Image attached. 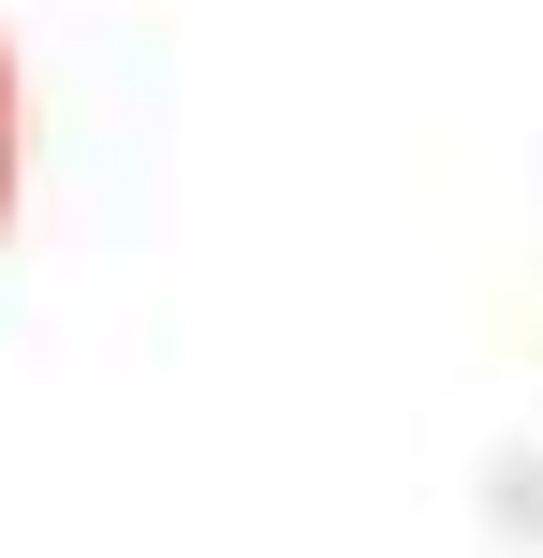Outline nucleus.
Segmentation results:
<instances>
[{
  "label": "nucleus",
  "mask_w": 543,
  "mask_h": 558,
  "mask_svg": "<svg viewBox=\"0 0 543 558\" xmlns=\"http://www.w3.org/2000/svg\"><path fill=\"white\" fill-rule=\"evenodd\" d=\"M0 192H15V74H0Z\"/></svg>",
  "instance_id": "f257e3e1"
}]
</instances>
